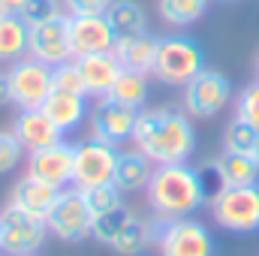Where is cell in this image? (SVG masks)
<instances>
[{
	"mask_svg": "<svg viewBox=\"0 0 259 256\" xmlns=\"http://www.w3.org/2000/svg\"><path fill=\"white\" fill-rule=\"evenodd\" d=\"M130 142L154 166L190 163V157H193V151H196L193 118L184 109H175V106L142 109Z\"/></svg>",
	"mask_w": 259,
	"mask_h": 256,
	"instance_id": "cell-1",
	"label": "cell"
},
{
	"mask_svg": "<svg viewBox=\"0 0 259 256\" xmlns=\"http://www.w3.org/2000/svg\"><path fill=\"white\" fill-rule=\"evenodd\" d=\"M145 199L157 220H175V217H193L202 205H208V190L196 166L169 163V166H154L151 181L145 187Z\"/></svg>",
	"mask_w": 259,
	"mask_h": 256,
	"instance_id": "cell-2",
	"label": "cell"
},
{
	"mask_svg": "<svg viewBox=\"0 0 259 256\" xmlns=\"http://www.w3.org/2000/svg\"><path fill=\"white\" fill-rule=\"evenodd\" d=\"M91 238L97 244L115 250L118 256H139L157 238V217L145 220V217H139L133 208H127L121 202V205H115V208L94 217Z\"/></svg>",
	"mask_w": 259,
	"mask_h": 256,
	"instance_id": "cell-3",
	"label": "cell"
},
{
	"mask_svg": "<svg viewBox=\"0 0 259 256\" xmlns=\"http://www.w3.org/2000/svg\"><path fill=\"white\" fill-rule=\"evenodd\" d=\"M205 69V52L193 36L184 33H172V36H160L157 42V58L151 75L166 84V88H184L193 75Z\"/></svg>",
	"mask_w": 259,
	"mask_h": 256,
	"instance_id": "cell-4",
	"label": "cell"
},
{
	"mask_svg": "<svg viewBox=\"0 0 259 256\" xmlns=\"http://www.w3.org/2000/svg\"><path fill=\"white\" fill-rule=\"evenodd\" d=\"M211 217L220 229L235 235L259 232V181L241 187H223L208 199Z\"/></svg>",
	"mask_w": 259,
	"mask_h": 256,
	"instance_id": "cell-5",
	"label": "cell"
},
{
	"mask_svg": "<svg viewBox=\"0 0 259 256\" xmlns=\"http://www.w3.org/2000/svg\"><path fill=\"white\" fill-rule=\"evenodd\" d=\"M157 253L160 256H214L217 241L211 229L196 217L157 220Z\"/></svg>",
	"mask_w": 259,
	"mask_h": 256,
	"instance_id": "cell-6",
	"label": "cell"
},
{
	"mask_svg": "<svg viewBox=\"0 0 259 256\" xmlns=\"http://www.w3.org/2000/svg\"><path fill=\"white\" fill-rule=\"evenodd\" d=\"M46 226H49V235L61 238L66 244H81V241L91 238L94 211L88 208V202H84L78 187H64L58 193L55 205L46 214Z\"/></svg>",
	"mask_w": 259,
	"mask_h": 256,
	"instance_id": "cell-7",
	"label": "cell"
},
{
	"mask_svg": "<svg viewBox=\"0 0 259 256\" xmlns=\"http://www.w3.org/2000/svg\"><path fill=\"white\" fill-rule=\"evenodd\" d=\"M6 88H9V103L21 112V109H39L46 103V97L55 88V69L39 61H33L30 55L9 64L6 69Z\"/></svg>",
	"mask_w": 259,
	"mask_h": 256,
	"instance_id": "cell-8",
	"label": "cell"
},
{
	"mask_svg": "<svg viewBox=\"0 0 259 256\" xmlns=\"http://www.w3.org/2000/svg\"><path fill=\"white\" fill-rule=\"evenodd\" d=\"M181 91H184V112L196 121L217 118L232 100V81L220 69H211V66L193 75Z\"/></svg>",
	"mask_w": 259,
	"mask_h": 256,
	"instance_id": "cell-9",
	"label": "cell"
},
{
	"mask_svg": "<svg viewBox=\"0 0 259 256\" xmlns=\"http://www.w3.org/2000/svg\"><path fill=\"white\" fill-rule=\"evenodd\" d=\"M115 166H118L115 145H106L94 136L72 145V187L84 190V187L109 184L115 178Z\"/></svg>",
	"mask_w": 259,
	"mask_h": 256,
	"instance_id": "cell-10",
	"label": "cell"
},
{
	"mask_svg": "<svg viewBox=\"0 0 259 256\" xmlns=\"http://www.w3.org/2000/svg\"><path fill=\"white\" fill-rule=\"evenodd\" d=\"M139 112L142 109L124 106V103H118L112 97H100V100H94V106L88 112V130H91L94 139L118 148V145H124V142L133 139Z\"/></svg>",
	"mask_w": 259,
	"mask_h": 256,
	"instance_id": "cell-11",
	"label": "cell"
},
{
	"mask_svg": "<svg viewBox=\"0 0 259 256\" xmlns=\"http://www.w3.org/2000/svg\"><path fill=\"white\" fill-rule=\"evenodd\" d=\"M3 220V253L6 256H36L49 238V226L42 217H33L27 211H18L6 205L0 211Z\"/></svg>",
	"mask_w": 259,
	"mask_h": 256,
	"instance_id": "cell-12",
	"label": "cell"
},
{
	"mask_svg": "<svg viewBox=\"0 0 259 256\" xmlns=\"http://www.w3.org/2000/svg\"><path fill=\"white\" fill-rule=\"evenodd\" d=\"M27 55L33 61L46 66H64L72 61V49H69V30H66V12L52 18V21H42V24H33L30 27V42H27Z\"/></svg>",
	"mask_w": 259,
	"mask_h": 256,
	"instance_id": "cell-13",
	"label": "cell"
},
{
	"mask_svg": "<svg viewBox=\"0 0 259 256\" xmlns=\"http://www.w3.org/2000/svg\"><path fill=\"white\" fill-rule=\"evenodd\" d=\"M66 30H69V49L72 58L84 55H100V52H115V33L106 15H66Z\"/></svg>",
	"mask_w": 259,
	"mask_h": 256,
	"instance_id": "cell-14",
	"label": "cell"
},
{
	"mask_svg": "<svg viewBox=\"0 0 259 256\" xmlns=\"http://www.w3.org/2000/svg\"><path fill=\"white\" fill-rule=\"evenodd\" d=\"M27 175H33L36 181H46L55 190L72 187V145L61 139L49 148L30 151L27 154Z\"/></svg>",
	"mask_w": 259,
	"mask_h": 256,
	"instance_id": "cell-15",
	"label": "cell"
},
{
	"mask_svg": "<svg viewBox=\"0 0 259 256\" xmlns=\"http://www.w3.org/2000/svg\"><path fill=\"white\" fill-rule=\"evenodd\" d=\"M75 66H78V75L84 81V94L91 100H100V97H109L112 84L118 81L121 69L124 66L118 64L115 52H100V55H84V58H75Z\"/></svg>",
	"mask_w": 259,
	"mask_h": 256,
	"instance_id": "cell-16",
	"label": "cell"
},
{
	"mask_svg": "<svg viewBox=\"0 0 259 256\" xmlns=\"http://www.w3.org/2000/svg\"><path fill=\"white\" fill-rule=\"evenodd\" d=\"M12 133H15V139L21 142V148L27 154L39 151V148H49V145L64 139V133L55 127V121L42 109H21L12 121Z\"/></svg>",
	"mask_w": 259,
	"mask_h": 256,
	"instance_id": "cell-17",
	"label": "cell"
},
{
	"mask_svg": "<svg viewBox=\"0 0 259 256\" xmlns=\"http://www.w3.org/2000/svg\"><path fill=\"white\" fill-rule=\"evenodd\" d=\"M91 97L84 94H75V91H64V88H52V94L46 97V103L39 106L61 133H72L75 127H81V121H88V112H91Z\"/></svg>",
	"mask_w": 259,
	"mask_h": 256,
	"instance_id": "cell-18",
	"label": "cell"
},
{
	"mask_svg": "<svg viewBox=\"0 0 259 256\" xmlns=\"http://www.w3.org/2000/svg\"><path fill=\"white\" fill-rule=\"evenodd\" d=\"M58 193L61 190H55V187H49L46 181H36L33 175L24 172V178L15 181V187L9 193V202H6V205H12V208H18V211H27V214H33V217H42V220H46V214H49V208L55 205Z\"/></svg>",
	"mask_w": 259,
	"mask_h": 256,
	"instance_id": "cell-19",
	"label": "cell"
},
{
	"mask_svg": "<svg viewBox=\"0 0 259 256\" xmlns=\"http://www.w3.org/2000/svg\"><path fill=\"white\" fill-rule=\"evenodd\" d=\"M154 172V163L142 154V151H118V166H115V178L112 184L121 193H139L148 187Z\"/></svg>",
	"mask_w": 259,
	"mask_h": 256,
	"instance_id": "cell-20",
	"label": "cell"
},
{
	"mask_svg": "<svg viewBox=\"0 0 259 256\" xmlns=\"http://www.w3.org/2000/svg\"><path fill=\"white\" fill-rule=\"evenodd\" d=\"M157 42H160V36H151V33L130 36V39H118V42H115V58H118V64L124 66V69L151 75L154 58H157Z\"/></svg>",
	"mask_w": 259,
	"mask_h": 256,
	"instance_id": "cell-21",
	"label": "cell"
},
{
	"mask_svg": "<svg viewBox=\"0 0 259 256\" xmlns=\"http://www.w3.org/2000/svg\"><path fill=\"white\" fill-rule=\"evenodd\" d=\"M214 172H217V181H220V190L223 187H241V184H256L259 181V166L250 154H232V151H223L214 163Z\"/></svg>",
	"mask_w": 259,
	"mask_h": 256,
	"instance_id": "cell-22",
	"label": "cell"
},
{
	"mask_svg": "<svg viewBox=\"0 0 259 256\" xmlns=\"http://www.w3.org/2000/svg\"><path fill=\"white\" fill-rule=\"evenodd\" d=\"M106 18H109V24H112L115 39H130V36L148 33L145 6L136 3V0H112V6L106 9Z\"/></svg>",
	"mask_w": 259,
	"mask_h": 256,
	"instance_id": "cell-23",
	"label": "cell"
},
{
	"mask_svg": "<svg viewBox=\"0 0 259 256\" xmlns=\"http://www.w3.org/2000/svg\"><path fill=\"white\" fill-rule=\"evenodd\" d=\"M27 42H30V27L18 15L0 18V64H15L27 58Z\"/></svg>",
	"mask_w": 259,
	"mask_h": 256,
	"instance_id": "cell-24",
	"label": "cell"
},
{
	"mask_svg": "<svg viewBox=\"0 0 259 256\" xmlns=\"http://www.w3.org/2000/svg\"><path fill=\"white\" fill-rule=\"evenodd\" d=\"M211 0H157V12L169 27H190L208 12Z\"/></svg>",
	"mask_w": 259,
	"mask_h": 256,
	"instance_id": "cell-25",
	"label": "cell"
},
{
	"mask_svg": "<svg viewBox=\"0 0 259 256\" xmlns=\"http://www.w3.org/2000/svg\"><path fill=\"white\" fill-rule=\"evenodd\" d=\"M109 97L118 100V103H124V106L142 109L145 100H148V75L145 72H133V69H121V75L112 84Z\"/></svg>",
	"mask_w": 259,
	"mask_h": 256,
	"instance_id": "cell-26",
	"label": "cell"
},
{
	"mask_svg": "<svg viewBox=\"0 0 259 256\" xmlns=\"http://www.w3.org/2000/svg\"><path fill=\"white\" fill-rule=\"evenodd\" d=\"M259 133L253 127H247L244 121L232 118L226 130H223V151H232V154H253V145H256Z\"/></svg>",
	"mask_w": 259,
	"mask_h": 256,
	"instance_id": "cell-27",
	"label": "cell"
},
{
	"mask_svg": "<svg viewBox=\"0 0 259 256\" xmlns=\"http://www.w3.org/2000/svg\"><path fill=\"white\" fill-rule=\"evenodd\" d=\"M58 15H64V3H61V0H27V3L21 6V12H18V18H21L27 27L42 24V21H52V18H58Z\"/></svg>",
	"mask_w": 259,
	"mask_h": 256,
	"instance_id": "cell-28",
	"label": "cell"
},
{
	"mask_svg": "<svg viewBox=\"0 0 259 256\" xmlns=\"http://www.w3.org/2000/svg\"><path fill=\"white\" fill-rule=\"evenodd\" d=\"M81 196H84L88 208H91V211H94V217H97V214H103V211H109V208L121 205V196H124V193H121L115 184H112V181H109V184L84 187V190H81Z\"/></svg>",
	"mask_w": 259,
	"mask_h": 256,
	"instance_id": "cell-29",
	"label": "cell"
},
{
	"mask_svg": "<svg viewBox=\"0 0 259 256\" xmlns=\"http://www.w3.org/2000/svg\"><path fill=\"white\" fill-rule=\"evenodd\" d=\"M235 118L259 133V78L238 94V100H235Z\"/></svg>",
	"mask_w": 259,
	"mask_h": 256,
	"instance_id": "cell-30",
	"label": "cell"
},
{
	"mask_svg": "<svg viewBox=\"0 0 259 256\" xmlns=\"http://www.w3.org/2000/svg\"><path fill=\"white\" fill-rule=\"evenodd\" d=\"M27 151L21 148V142L15 139L12 130H0V175H9L21 166V157Z\"/></svg>",
	"mask_w": 259,
	"mask_h": 256,
	"instance_id": "cell-31",
	"label": "cell"
},
{
	"mask_svg": "<svg viewBox=\"0 0 259 256\" xmlns=\"http://www.w3.org/2000/svg\"><path fill=\"white\" fill-rule=\"evenodd\" d=\"M66 15H106L112 0H61Z\"/></svg>",
	"mask_w": 259,
	"mask_h": 256,
	"instance_id": "cell-32",
	"label": "cell"
},
{
	"mask_svg": "<svg viewBox=\"0 0 259 256\" xmlns=\"http://www.w3.org/2000/svg\"><path fill=\"white\" fill-rule=\"evenodd\" d=\"M24 3H27V0H0V6H3L6 12H12V15H18Z\"/></svg>",
	"mask_w": 259,
	"mask_h": 256,
	"instance_id": "cell-33",
	"label": "cell"
},
{
	"mask_svg": "<svg viewBox=\"0 0 259 256\" xmlns=\"http://www.w3.org/2000/svg\"><path fill=\"white\" fill-rule=\"evenodd\" d=\"M9 103V88H6V69H0V106Z\"/></svg>",
	"mask_w": 259,
	"mask_h": 256,
	"instance_id": "cell-34",
	"label": "cell"
},
{
	"mask_svg": "<svg viewBox=\"0 0 259 256\" xmlns=\"http://www.w3.org/2000/svg\"><path fill=\"white\" fill-rule=\"evenodd\" d=\"M253 160H256V166H259V139H256V145H253V154H250Z\"/></svg>",
	"mask_w": 259,
	"mask_h": 256,
	"instance_id": "cell-35",
	"label": "cell"
},
{
	"mask_svg": "<svg viewBox=\"0 0 259 256\" xmlns=\"http://www.w3.org/2000/svg\"><path fill=\"white\" fill-rule=\"evenodd\" d=\"M0 253H3V220H0Z\"/></svg>",
	"mask_w": 259,
	"mask_h": 256,
	"instance_id": "cell-36",
	"label": "cell"
},
{
	"mask_svg": "<svg viewBox=\"0 0 259 256\" xmlns=\"http://www.w3.org/2000/svg\"><path fill=\"white\" fill-rule=\"evenodd\" d=\"M6 15H12V12H6V9H3V6H0V18H6Z\"/></svg>",
	"mask_w": 259,
	"mask_h": 256,
	"instance_id": "cell-37",
	"label": "cell"
},
{
	"mask_svg": "<svg viewBox=\"0 0 259 256\" xmlns=\"http://www.w3.org/2000/svg\"><path fill=\"white\" fill-rule=\"evenodd\" d=\"M217 3H238V0H217Z\"/></svg>",
	"mask_w": 259,
	"mask_h": 256,
	"instance_id": "cell-38",
	"label": "cell"
},
{
	"mask_svg": "<svg viewBox=\"0 0 259 256\" xmlns=\"http://www.w3.org/2000/svg\"><path fill=\"white\" fill-rule=\"evenodd\" d=\"M256 75H259V58H256Z\"/></svg>",
	"mask_w": 259,
	"mask_h": 256,
	"instance_id": "cell-39",
	"label": "cell"
},
{
	"mask_svg": "<svg viewBox=\"0 0 259 256\" xmlns=\"http://www.w3.org/2000/svg\"><path fill=\"white\" fill-rule=\"evenodd\" d=\"M36 256H39V253H36Z\"/></svg>",
	"mask_w": 259,
	"mask_h": 256,
	"instance_id": "cell-40",
	"label": "cell"
}]
</instances>
